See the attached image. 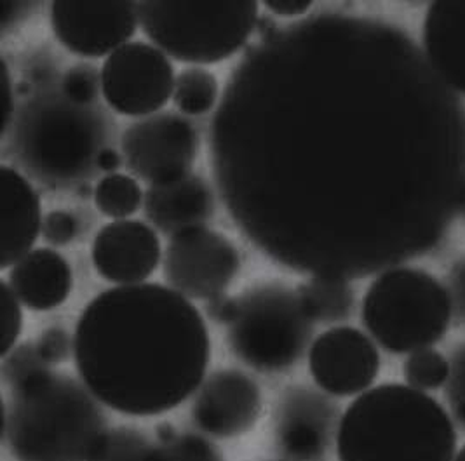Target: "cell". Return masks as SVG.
<instances>
[{"instance_id":"6da1fadb","label":"cell","mask_w":465,"mask_h":461,"mask_svg":"<svg viewBox=\"0 0 465 461\" xmlns=\"http://www.w3.org/2000/svg\"><path fill=\"white\" fill-rule=\"evenodd\" d=\"M210 152L258 251L349 282L438 246L465 189V108L400 28L322 13L244 54Z\"/></svg>"},{"instance_id":"7a4b0ae2","label":"cell","mask_w":465,"mask_h":461,"mask_svg":"<svg viewBox=\"0 0 465 461\" xmlns=\"http://www.w3.org/2000/svg\"><path fill=\"white\" fill-rule=\"evenodd\" d=\"M212 358L204 317L163 284L117 286L85 305L74 331L81 381L104 406L157 417L203 385Z\"/></svg>"},{"instance_id":"3957f363","label":"cell","mask_w":465,"mask_h":461,"mask_svg":"<svg viewBox=\"0 0 465 461\" xmlns=\"http://www.w3.org/2000/svg\"><path fill=\"white\" fill-rule=\"evenodd\" d=\"M451 415L427 392L383 383L354 398L337 432L339 461H453Z\"/></svg>"},{"instance_id":"277c9868","label":"cell","mask_w":465,"mask_h":461,"mask_svg":"<svg viewBox=\"0 0 465 461\" xmlns=\"http://www.w3.org/2000/svg\"><path fill=\"white\" fill-rule=\"evenodd\" d=\"M106 432L102 402L66 375L13 392L4 409V437L16 461H91Z\"/></svg>"},{"instance_id":"5b68a950","label":"cell","mask_w":465,"mask_h":461,"mask_svg":"<svg viewBox=\"0 0 465 461\" xmlns=\"http://www.w3.org/2000/svg\"><path fill=\"white\" fill-rule=\"evenodd\" d=\"M11 124L13 147L23 166L54 187L83 185L98 169V155L106 147L102 112L75 105L62 93L34 98Z\"/></svg>"},{"instance_id":"8992f818","label":"cell","mask_w":465,"mask_h":461,"mask_svg":"<svg viewBox=\"0 0 465 461\" xmlns=\"http://www.w3.org/2000/svg\"><path fill=\"white\" fill-rule=\"evenodd\" d=\"M453 305L434 275L415 267L381 272L366 289L361 319L383 350L402 356L430 348L450 329Z\"/></svg>"},{"instance_id":"52a82bcc","label":"cell","mask_w":465,"mask_h":461,"mask_svg":"<svg viewBox=\"0 0 465 461\" xmlns=\"http://www.w3.org/2000/svg\"><path fill=\"white\" fill-rule=\"evenodd\" d=\"M143 34L182 64H214L237 54L256 32L260 5L254 0L140 2Z\"/></svg>"},{"instance_id":"ba28073f","label":"cell","mask_w":465,"mask_h":461,"mask_svg":"<svg viewBox=\"0 0 465 461\" xmlns=\"http://www.w3.org/2000/svg\"><path fill=\"white\" fill-rule=\"evenodd\" d=\"M314 324L296 289L281 282H262L235 298L227 341L233 356L254 371L284 373L305 354Z\"/></svg>"},{"instance_id":"9c48e42d","label":"cell","mask_w":465,"mask_h":461,"mask_svg":"<svg viewBox=\"0 0 465 461\" xmlns=\"http://www.w3.org/2000/svg\"><path fill=\"white\" fill-rule=\"evenodd\" d=\"M106 105L126 117L145 119L168 105L174 93V68L153 44L127 43L105 58L100 70Z\"/></svg>"},{"instance_id":"30bf717a","label":"cell","mask_w":465,"mask_h":461,"mask_svg":"<svg viewBox=\"0 0 465 461\" xmlns=\"http://www.w3.org/2000/svg\"><path fill=\"white\" fill-rule=\"evenodd\" d=\"M199 142V132L187 117L159 112L127 127L121 148L127 168L152 187L191 174Z\"/></svg>"},{"instance_id":"8fae6325","label":"cell","mask_w":465,"mask_h":461,"mask_svg":"<svg viewBox=\"0 0 465 461\" xmlns=\"http://www.w3.org/2000/svg\"><path fill=\"white\" fill-rule=\"evenodd\" d=\"M163 265L171 289L210 301L227 293L241 270V254L227 235L199 227L171 237Z\"/></svg>"},{"instance_id":"7c38bea8","label":"cell","mask_w":465,"mask_h":461,"mask_svg":"<svg viewBox=\"0 0 465 461\" xmlns=\"http://www.w3.org/2000/svg\"><path fill=\"white\" fill-rule=\"evenodd\" d=\"M49 15L54 37L83 58H108L129 43L140 25L136 2L58 0Z\"/></svg>"},{"instance_id":"4fadbf2b","label":"cell","mask_w":465,"mask_h":461,"mask_svg":"<svg viewBox=\"0 0 465 461\" xmlns=\"http://www.w3.org/2000/svg\"><path fill=\"white\" fill-rule=\"evenodd\" d=\"M309 371L331 397L368 392L381 373V354L371 336L352 326H335L312 341Z\"/></svg>"},{"instance_id":"5bb4252c","label":"cell","mask_w":465,"mask_h":461,"mask_svg":"<svg viewBox=\"0 0 465 461\" xmlns=\"http://www.w3.org/2000/svg\"><path fill=\"white\" fill-rule=\"evenodd\" d=\"M339 407L311 387H292L277 400L274 440L288 461H322L339 432Z\"/></svg>"},{"instance_id":"9a60e30c","label":"cell","mask_w":465,"mask_h":461,"mask_svg":"<svg viewBox=\"0 0 465 461\" xmlns=\"http://www.w3.org/2000/svg\"><path fill=\"white\" fill-rule=\"evenodd\" d=\"M262 415V392L253 378L239 369H218L203 381L192 404L193 425L214 439H235Z\"/></svg>"},{"instance_id":"2e32d148","label":"cell","mask_w":465,"mask_h":461,"mask_svg":"<svg viewBox=\"0 0 465 461\" xmlns=\"http://www.w3.org/2000/svg\"><path fill=\"white\" fill-rule=\"evenodd\" d=\"M161 260L163 246L157 230L138 220L106 223L91 246L94 270L117 286L143 284Z\"/></svg>"},{"instance_id":"e0dca14e","label":"cell","mask_w":465,"mask_h":461,"mask_svg":"<svg viewBox=\"0 0 465 461\" xmlns=\"http://www.w3.org/2000/svg\"><path fill=\"white\" fill-rule=\"evenodd\" d=\"M41 197L20 171L0 168V269L7 270L34 250L43 233Z\"/></svg>"},{"instance_id":"ac0fdd59","label":"cell","mask_w":465,"mask_h":461,"mask_svg":"<svg viewBox=\"0 0 465 461\" xmlns=\"http://www.w3.org/2000/svg\"><path fill=\"white\" fill-rule=\"evenodd\" d=\"M143 210L155 230L174 237L204 227L212 220L214 193L203 176L191 172L170 183L148 187Z\"/></svg>"},{"instance_id":"d6986e66","label":"cell","mask_w":465,"mask_h":461,"mask_svg":"<svg viewBox=\"0 0 465 461\" xmlns=\"http://www.w3.org/2000/svg\"><path fill=\"white\" fill-rule=\"evenodd\" d=\"M423 54L444 84L465 96V2L429 4L423 18Z\"/></svg>"},{"instance_id":"ffe728a7","label":"cell","mask_w":465,"mask_h":461,"mask_svg":"<svg viewBox=\"0 0 465 461\" xmlns=\"http://www.w3.org/2000/svg\"><path fill=\"white\" fill-rule=\"evenodd\" d=\"M7 284L28 310L51 312L70 298L74 272L60 252L37 248L11 267Z\"/></svg>"},{"instance_id":"44dd1931","label":"cell","mask_w":465,"mask_h":461,"mask_svg":"<svg viewBox=\"0 0 465 461\" xmlns=\"http://www.w3.org/2000/svg\"><path fill=\"white\" fill-rule=\"evenodd\" d=\"M307 315L321 324H337L354 314L356 296L347 280L311 277L296 288Z\"/></svg>"},{"instance_id":"7402d4cb","label":"cell","mask_w":465,"mask_h":461,"mask_svg":"<svg viewBox=\"0 0 465 461\" xmlns=\"http://www.w3.org/2000/svg\"><path fill=\"white\" fill-rule=\"evenodd\" d=\"M94 206L106 218L115 221L127 220L143 208L145 193L136 178L124 172H112L104 176L93 190Z\"/></svg>"},{"instance_id":"603a6c76","label":"cell","mask_w":465,"mask_h":461,"mask_svg":"<svg viewBox=\"0 0 465 461\" xmlns=\"http://www.w3.org/2000/svg\"><path fill=\"white\" fill-rule=\"evenodd\" d=\"M220 84L210 70L203 66H189L180 72L174 83V106L191 117L210 113L218 103Z\"/></svg>"},{"instance_id":"cb8c5ba5","label":"cell","mask_w":465,"mask_h":461,"mask_svg":"<svg viewBox=\"0 0 465 461\" xmlns=\"http://www.w3.org/2000/svg\"><path fill=\"white\" fill-rule=\"evenodd\" d=\"M150 461H225L214 444L203 436L166 427L152 449Z\"/></svg>"},{"instance_id":"d4e9b609","label":"cell","mask_w":465,"mask_h":461,"mask_svg":"<svg viewBox=\"0 0 465 461\" xmlns=\"http://www.w3.org/2000/svg\"><path fill=\"white\" fill-rule=\"evenodd\" d=\"M51 373V366L39 354L35 343L16 345L2 356V378L11 392L26 388Z\"/></svg>"},{"instance_id":"484cf974","label":"cell","mask_w":465,"mask_h":461,"mask_svg":"<svg viewBox=\"0 0 465 461\" xmlns=\"http://www.w3.org/2000/svg\"><path fill=\"white\" fill-rule=\"evenodd\" d=\"M402 377L406 385L420 392L438 390L450 378V360L438 350L423 348L406 357L402 364Z\"/></svg>"},{"instance_id":"4316f807","label":"cell","mask_w":465,"mask_h":461,"mask_svg":"<svg viewBox=\"0 0 465 461\" xmlns=\"http://www.w3.org/2000/svg\"><path fill=\"white\" fill-rule=\"evenodd\" d=\"M153 446L136 428L108 430L91 461H150Z\"/></svg>"},{"instance_id":"83f0119b","label":"cell","mask_w":465,"mask_h":461,"mask_svg":"<svg viewBox=\"0 0 465 461\" xmlns=\"http://www.w3.org/2000/svg\"><path fill=\"white\" fill-rule=\"evenodd\" d=\"M102 91V75L93 64H81L66 70L62 81V94L72 103L91 106Z\"/></svg>"},{"instance_id":"f1b7e54d","label":"cell","mask_w":465,"mask_h":461,"mask_svg":"<svg viewBox=\"0 0 465 461\" xmlns=\"http://www.w3.org/2000/svg\"><path fill=\"white\" fill-rule=\"evenodd\" d=\"M22 301L13 293L7 280L0 282V322H2V343L0 354L5 356L16 345L23 331Z\"/></svg>"},{"instance_id":"f546056e","label":"cell","mask_w":465,"mask_h":461,"mask_svg":"<svg viewBox=\"0 0 465 461\" xmlns=\"http://www.w3.org/2000/svg\"><path fill=\"white\" fill-rule=\"evenodd\" d=\"M446 402L451 418L465 428V345L459 347L450 360V378L446 381Z\"/></svg>"},{"instance_id":"4dcf8cb0","label":"cell","mask_w":465,"mask_h":461,"mask_svg":"<svg viewBox=\"0 0 465 461\" xmlns=\"http://www.w3.org/2000/svg\"><path fill=\"white\" fill-rule=\"evenodd\" d=\"M81 233L79 218L68 210H54L44 216L43 237L51 246H68Z\"/></svg>"},{"instance_id":"1f68e13d","label":"cell","mask_w":465,"mask_h":461,"mask_svg":"<svg viewBox=\"0 0 465 461\" xmlns=\"http://www.w3.org/2000/svg\"><path fill=\"white\" fill-rule=\"evenodd\" d=\"M35 347L49 366L64 364L74 356V335H70L64 328L53 326L37 336Z\"/></svg>"},{"instance_id":"d6a6232c","label":"cell","mask_w":465,"mask_h":461,"mask_svg":"<svg viewBox=\"0 0 465 461\" xmlns=\"http://www.w3.org/2000/svg\"><path fill=\"white\" fill-rule=\"evenodd\" d=\"M448 293L451 298L453 314L465 324V256L460 258L448 277Z\"/></svg>"},{"instance_id":"836d02e7","label":"cell","mask_w":465,"mask_h":461,"mask_svg":"<svg viewBox=\"0 0 465 461\" xmlns=\"http://www.w3.org/2000/svg\"><path fill=\"white\" fill-rule=\"evenodd\" d=\"M263 5L271 15L281 18H302L314 7L311 0H265Z\"/></svg>"},{"instance_id":"e575fe53","label":"cell","mask_w":465,"mask_h":461,"mask_svg":"<svg viewBox=\"0 0 465 461\" xmlns=\"http://www.w3.org/2000/svg\"><path fill=\"white\" fill-rule=\"evenodd\" d=\"M235 314V298L229 294H220L206 301V315L216 324H229Z\"/></svg>"},{"instance_id":"d590c367","label":"cell","mask_w":465,"mask_h":461,"mask_svg":"<svg viewBox=\"0 0 465 461\" xmlns=\"http://www.w3.org/2000/svg\"><path fill=\"white\" fill-rule=\"evenodd\" d=\"M2 75H4V123H2V134L5 136V132L9 131V126L15 119V106H13V85H11V75H9V68L7 64L2 62Z\"/></svg>"},{"instance_id":"8d00e7d4","label":"cell","mask_w":465,"mask_h":461,"mask_svg":"<svg viewBox=\"0 0 465 461\" xmlns=\"http://www.w3.org/2000/svg\"><path fill=\"white\" fill-rule=\"evenodd\" d=\"M34 4H23V2H2V15H0V22H2V30L5 32L11 25L20 22L23 16L34 9Z\"/></svg>"},{"instance_id":"74e56055","label":"cell","mask_w":465,"mask_h":461,"mask_svg":"<svg viewBox=\"0 0 465 461\" xmlns=\"http://www.w3.org/2000/svg\"><path fill=\"white\" fill-rule=\"evenodd\" d=\"M121 164H123L121 153L112 147L104 148L100 152V155H98V161H96L98 171H104L106 174L117 172V169L121 168Z\"/></svg>"},{"instance_id":"f35d334b","label":"cell","mask_w":465,"mask_h":461,"mask_svg":"<svg viewBox=\"0 0 465 461\" xmlns=\"http://www.w3.org/2000/svg\"><path fill=\"white\" fill-rule=\"evenodd\" d=\"M453 461H465V444L457 451V455H455V460Z\"/></svg>"},{"instance_id":"ab89813d","label":"cell","mask_w":465,"mask_h":461,"mask_svg":"<svg viewBox=\"0 0 465 461\" xmlns=\"http://www.w3.org/2000/svg\"><path fill=\"white\" fill-rule=\"evenodd\" d=\"M459 212L465 218V189L462 191V197H460V202H459Z\"/></svg>"}]
</instances>
